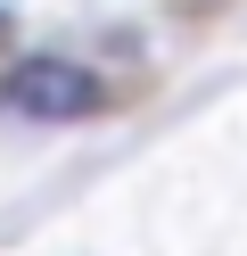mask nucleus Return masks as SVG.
I'll return each instance as SVG.
<instances>
[{"instance_id": "nucleus-1", "label": "nucleus", "mask_w": 247, "mask_h": 256, "mask_svg": "<svg viewBox=\"0 0 247 256\" xmlns=\"http://www.w3.org/2000/svg\"><path fill=\"white\" fill-rule=\"evenodd\" d=\"M0 100L25 124H74V116H91V108L107 100V83H99L82 58H25V66L0 83Z\"/></svg>"}]
</instances>
